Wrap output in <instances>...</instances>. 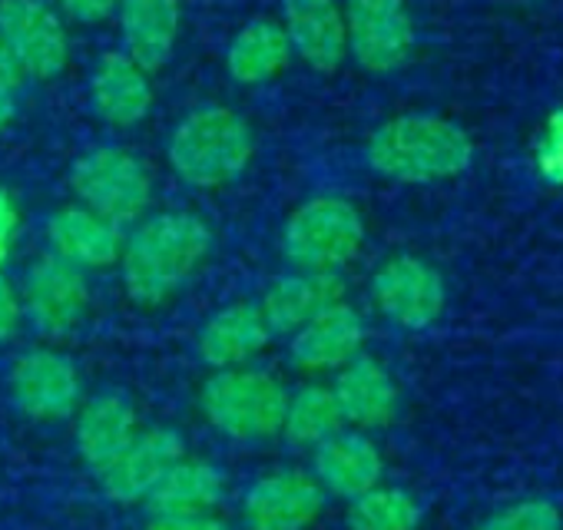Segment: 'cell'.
<instances>
[{"instance_id": "6da1fadb", "label": "cell", "mask_w": 563, "mask_h": 530, "mask_svg": "<svg viewBox=\"0 0 563 530\" xmlns=\"http://www.w3.org/2000/svg\"><path fill=\"white\" fill-rule=\"evenodd\" d=\"M212 232L192 212H159L136 225L123 242L120 269L126 296L140 306H159L176 296L209 255Z\"/></svg>"}, {"instance_id": "7a4b0ae2", "label": "cell", "mask_w": 563, "mask_h": 530, "mask_svg": "<svg viewBox=\"0 0 563 530\" xmlns=\"http://www.w3.org/2000/svg\"><path fill=\"white\" fill-rule=\"evenodd\" d=\"M365 159L378 176L395 183H438L461 176L474 163V143L444 117L408 113L372 133Z\"/></svg>"}, {"instance_id": "3957f363", "label": "cell", "mask_w": 563, "mask_h": 530, "mask_svg": "<svg viewBox=\"0 0 563 530\" xmlns=\"http://www.w3.org/2000/svg\"><path fill=\"white\" fill-rule=\"evenodd\" d=\"M289 388L265 368H225L212 372L199 388V411L222 438L255 444L282 434Z\"/></svg>"}, {"instance_id": "277c9868", "label": "cell", "mask_w": 563, "mask_h": 530, "mask_svg": "<svg viewBox=\"0 0 563 530\" xmlns=\"http://www.w3.org/2000/svg\"><path fill=\"white\" fill-rule=\"evenodd\" d=\"M252 159V130L229 107H202L189 113L169 136V166L199 189L235 179Z\"/></svg>"}, {"instance_id": "5b68a950", "label": "cell", "mask_w": 563, "mask_h": 530, "mask_svg": "<svg viewBox=\"0 0 563 530\" xmlns=\"http://www.w3.org/2000/svg\"><path fill=\"white\" fill-rule=\"evenodd\" d=\"M362 242V212L342 196L302 202L282 229V252L299 273H339L358 255Z\"/></svg>"}, {"instance_id": "8992f818", "label": "cell", "mask_w": 563, "mask_h": 530, "mask_svg": "<svg viewBox=\"0 0 563 530\" xmlns=\"http://www.w3.org/2000/svg\"><path fill=\"white\" fill-rule=\"evenodd\" d=\"M70 186L84 209L113 225L136 222L153 199V179L146 166L123 146H97L80 156L70 169Z\"/></svg>"}, {"instance_id": "52a82bcc", "label": "cell", "mask_w": 563, "mask_h": 530, "mask_svg": "<svg viewBox=\"0 0 563 530\" xmlns=\"http://www.w3.org/2000/svg\"><path fill=\"white\" fill-rule=\"evenodd\" d=\"M21 306H24V319L41 339L64 342L80 329L90 306V289L80 269H74V265H67L51 252L41 255L27 269Z\"/></svg>"}, {"instance_id": "ba28073f", "label": "cell", "mask_w": 563, "mask_h": 530, "mask_svg": "<svg viewBox=\"0 0 563 530\" xmlns=\"http://www.w3.org/2000/svg\"><path fill=\"white\" fill-rule=\"evenodd\" d=\"M14 408L31 421H67L84 405V378L57 349H31L18 355L8 375Z\"/></svg>"}, {"instance_id": "9c48e42d", "label": "cell", "mask_w": 563, "mask_h": 530, "mask_svg": "<svg viewBox=\"0 0 563 530\" xmlns=\"http://www.w3.org/2000/svg\"><path fill=\"white\" fill-rule=\"evenodd\" d=\"M325 490L312 471L278 467L258 474L242 494L245 530H309L325 510Z\"/></svg>"}, {"instance_id": "30bf717a", "label": "cell", "mask_w": 563, "mask_h": 530, "mask_svg": "<svg viewBox=\"0 0 563 530\" xmlns=\"http://www.w3.org/2000/svg\"><path fill=\"white\" fill-rule=\"evenodd\" d=\"M349 51L368 74L398 70L415 51V24L405 0H345Z\"/></svg>"}, {"instance_id": "8fae6325", "label": "cell", "mask_w": 563, "mask_h": 530, "mask_svg": "<svg viewBox=\"0 0 563 530\" xmlns=\"http://www.w3.org/2000/svg\"><path fill=\"white\" fill-rule=\"evenodd\" d=\"M0 41L34 80H54L70 57L67 31L44 0H0Z\"/></svg>"}, {"instance_id": "7c38bea8", "label": "cell", "mask_w": 563, "mask_h": 530, "mask_svg": "<svg viewBox=\"0 0 563 530\" xmlns=\"http://www.w3.org/2000/svg\"><path fill=\"white\" fill-rule=\"evenodd\" d=\"M372 299L378 312L398 329H428L441 319L448 292L441 276L418 255H395L372 276Z\"/></svg>"}, {"instance_id": "4fadbf2b", "label": "cell", "mask_w": 563, "mask_h": 530, "mask_svg": "<svg viewBox=\"0 0 563 530\" xmlns=\"http://www.w3.org/2000/svg\"><path fill=\"white\" fill-rule=\"evenodd\" d=\"M183 454H186V441L176 428H146L97 477L110 500L146 504L156 484Z\"/></svg>"}, {"instance_id": "5bb4252c", "label": "cell", "mask_w": 563, "mask_h": 530, "mask_svg": "<svg viewBox=\"0 0 563 530\" xmlns=\"http://www.w3.org/2000/svg\"><path fill=\"white\" fill-rule=\"evenodd\" d=\"M362 345L365 319L349 302H335L289 335V362L306 375H325L358 358Z\"/></svg>"}, {"instance_id": "9a60e30c", "label": "cell", "mask_w": 563, "mask_h": 530, "mask_svg": "<svg viewBox=\"0 0 563 530\" xmlns=\"http://www.w3.org/2000/svg\"><path fill=\"white\" fill-rule=\"evenodd\" d=\"M312 477L325 494L355 500L378 487L385 477V457L365 431L342 428L319 448H312Z\"/></svg>"}, {"instance_id": "2e32d148", "label": "cell", "mask_w": 563, "mask_h": 530, "mask_svg": "<svg viewBox=\"0 0 563 530\" xmlns=\"http://www.w3.org/2000/svg\"><path fill=\"white\" fill-rule=\"evenodd\" d=\"M282 31L292 44V54L322 74L339 70L349 57L345 14L339 0H282Z\"/></svg>"}, {"instance_id": "e0dca14e", "label": "cell", "mask_w": 563, "mask_h": 530, "mask_svg": "<svg viewBox=\"0 0 563 530\" xmlns=\"http://www.w3.org/2000/svg\"><path fill=\"white\" fill-rule=\"evenodd\" d=\"M140 434L136 405L123 391H100L87 398L74 415L77 457L100 474L133 438Z\"/></svg>"}, {"instance_id": "ac0fdd59", "label": "cell", "mask_w": 563, "mask_h": 530, "mask_svg": "<svg viewBox=\"0 0 563 530\" xmlns=\"http://www.w3.org/2000/svg\"><path fill=\"white\" fill-rule=\"evenodd\" d=\"M332 395L339 401L345 424H352L355 431L385 428L395 421L401 408V391L391 372L372 355H358L345 368H339L332 382Z\"/></svg>"}, {"instance_id": "d6986e66", "label": "cell", "mask_w": 563, "mask_h": 530, "mask_svg": "<svg viewBox=\"0 0 563 530\" xmlns=\"http://www.w3.org/2000/svg\"><path fill=\"white\" fill-rule=\"evenodd\" d=\"M335 302H345V283L339 273H299L296 269L289 276H278L265 289L258 309L272 335H292Z\"/></svg>"}, {"instance_id": "ffe728a7", "label": "cell", "mask_w": 563, "mask_h": 530, "mask_svg": "<svg viewBox=\"0 0 563 530\" xmlns=\"http://www.w3.org/2000/svg\"><path fill=\"white\" fill-rule=\"evenodd\" d=\"M268 342H272V332L265 325L262 309L252 302H232L206 319V325L199 329L196 349H199V358L212 372H225V368H242L252 358H258Z\"/></svg>"}, {"instance_id": "44dd1931", "label": "cell", "mask_w": 563, "mask_h": 530, "mask_svg": "<svg viewBox=\"0 0 563 530\" xmlns=\"http://www.w3.org/2000/svg\"><path fill=\"white\" fill-rule=\"evenodd\" d=\"M47 239H51V252L80 273L107 269V265L120 262L123 252L120 225L107 222L103 216L84 206H67L54 212L47 222Z\"/></svg>"}, {"instance_id": "7402d4cb", "label": "cell", "mask_w": 563, "mask_h": 530, "mask_svg": "<svg viewBox=\"0 0 563 530\" xmlns=\"http://www.w3.org/2000/svg\"><path fill=\"white\" fill-rule=\"evenodd\" d=\"M90 100L100 120L113 126H136L153 107L150 74L126 54H103L90 77Z\"/></svg>"}, {"instance_id": "603a6c76", "label": "cell", "mask_w": 563, "mask_h": 530, "mask_svg": "<svg viewBox=\"0 0 563 530\" xmlns=\"http://www.w3.org/2000/svg\"><path fill=\"white\" fill-rule=\"evenodd\" d=\"M126 57L146 74L159 70L179 37V0H120Z\"/></svg>"}, {"instance_id": "cb8c5ba5", "label": "cell", "mask_w": 563, "mask_h": 530, "mask_svg": "<svg viewBox=\"0 0 563 530\" xmlns=\"http://www.w3.org/2000/svg\"><path fill=\"white\" fill-rule=\"evenodd\" d=\"M225 487L229 481L212 461L183 454L156 484L146 504L150 514H206L222 504Z\"/></svg>"}, {"instance_id": "d4e9b609", "label": "cell", "mask_w": 563, "mask_h": 530, "mask_svg": "<svg viewBox=\"0 0 563 530\" xmlns=\"http://www.w3.org/2000/svg\"><path fill=\"white\" fill-rule=\"evenodd\" d=\"M292 60V44L282 31V24L275 21H252L245 24L225 54V67L229 77L242 87H255L272 80L275 74H282Z\"/></svg>"}, {"instance_id": "484cf974", "label": "cell", "mask_w": 563, "mask_h": 530, "mask_svg": "<svg viewBox=\"0 0 563 530\" xmlns=\"http://www.w3.org/2000/svg\"><path fill=\"white\" fill-rule=\"evenodd\" d=\"M342 428H345V418L339 411L332 385H306L299 391H289L286 418H282V438L289 444L319 448Z\"/></svg>"}, {"instance_id": "4316f807", "label": "cell", "mask_w": 563, "mask_h": 530, "mask_svg": "<svg viewBox=\"0 0 563 530\" xmlns=\"http://www.w3.org/2000/svg\"><path fill=\"white\" fill-rule=\"evenodd\" d=\"M421 517L424 510L411 490L378 484L362 497L349 500L345 523L349 530H418Z\"/></svg>"}, {"instance_id": "83f0119b", "label": "cell", "mask_w": 563, "mask_h": 530, "mask_svg": "<svg viewBox=\"0 0 563 530\" xmlns=\"http://www.w3.org/2000/svg\"><path fill=\"white\" fill-rule=\"evenodd\" d=\"M477 530H563V517L550 500H520L494 517H487Z\"/></svg>"}, {"instance_id": "f1b7e54d", "label": "cell", "mask_w": 563, "mask_h": 530, "mask_svg": "<svg viewBox=\"0 0 563 530\" xmlns=\"http://www.w3.org/2000/svg\"><path fill=\"white\" fill-rule=\"evenodd\" d=\"M540 173L550 176V179H563V110L550 117L547 130H543V140H540Z\"/></svg>"}, {"instance_id": "f546056e", "label": "cell", "mask_w": 563, "mask_h": 530, "mask_svg": "<svg viewBox=\"0 0 563 530\" xmlns=\"http://www.w3.org/2000/svg\"><path fill=\"white\" fill-rule=\"evenodd\" d=\"M143 530H232L216 510L206 514H150Z\"/></svg>"}, {"instance_id": "4dcf8cb0", "label": "cell", "mask_w": 563, "mask_h": 530, "mask_svg": "<svg viewBox=\"0 0 563 530\" xmlns=\"http://www.w3.org/2000/svg\"><path fill=\"white\" fill-rule=\"evenodd\" d=\"M21 322H24L21 292L8 283L4 273H0V342H11L21 332Z\"/></svg>"}, {"instance_id": "1f68e13d", "label": "cell", "mask_w": 563, "mask_h": 530, "mask_svg": "<svg viewBox=\"0 0 563 530\" xmlns=\"http://www.w3.org/2000/svg\"><path fill=\"white\" fill-rule=\"evenodd\" d=\"M18 225H21L18 206H14L8 189H0V269H4V262L11 258V249H14V239H18Z\"/></svg>"}, {"instance_id": "d6a6232c", "label": "cell", "mask_w": 563, "mask_h": 530, "mask_svg": "<svg viewBox=\"0 0 563 530\" xmlns=\"http://www.w3.org/2000/svg\"><path fill=\"white\" fill-rule=\"evenodd\" d=\"M60 4L77 18V21H103L120 0H60Z\"/></svg>"}, {"instance_id": "836d02e7", "label": "cell", "mask_w": 563, "mask_h": 530, "mask_svg": "<svg viewBox=\"0 0 563 530\" xmlns=\"http://www.w3.org/2000/svg\"><path fill=\"white\" fill-rule=\"evenodd\" d=\"M21 67L18 60L11 57V51L4 47V41H0V87H8V90H18L21 87Z\"/></svg>"}, {"instance_id": "e575fe53", "label": "cell", "mask_w": 563, "mask_h": 530, "mask_svg": "<svg viewBox=\"0 0 563 530\" xmlns=\"http://www.w3.org/2000/svg\"><path fill=\"white\" fill-rule=\"evenodd\" d=\"M18 113V100H14V90L8 87H0V130H4Z\"/></svg>"}]
</instances>
